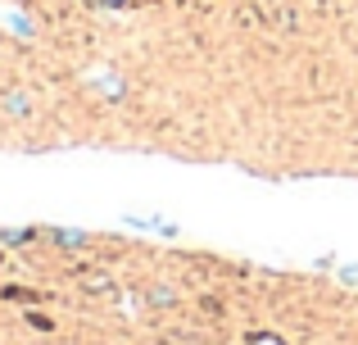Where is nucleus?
<instances>
[{
	"mask_svg": "<svg viewBox=\"0 0 358 345\" xmlns=\"http://www.w3.org/2000/svg\"><path fill=\"white\" fill-rule=\"evenodd\" d=\"M245 345H286V341H281L277 332H254V337L245 341Z\"/></svg>",
	"mask_w": 358,
	"mask_h": 345,
	"instance_id": "f257e3e1",
	"label": "nucleus"
},
{
	"mask_svg": "<svg viewBox=\"0 0 358 345\" xmlns=\"http://www.w3.org/2000/svg\"><path fill=\"white\" fill-rule=\"evenodd\" d=\"M96 5H109V9H118V5H127V0H96Z\"/></svg>",
	"mask_w": 358,
	"mask_h": 345,
	"instance_id": "f03ea898",
	"label": "nucleus"
}]
</instances>
